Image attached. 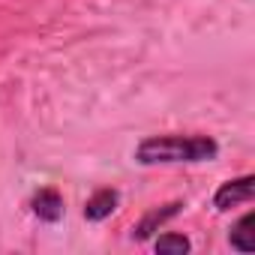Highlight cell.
<instances>
[{
    "label": "cell",
    "mask_w": 255,
    "mask_h": 255,
    "mask_svg": "<svg viewBox=\"0 0 255 255\" xmlns=\"http://www.w3.org/2000/svg\"><path fill=\"white\" fill-rule=\"evenodd\" d=\"M219 156V144L210 135H150L135 147V162H210Z\"/></svg>",
    "instance_id": "cell-1"
},
{
    "label": "cell",
    "mask_w": 255,
    "mask_h": 255,
    "mask_svg": "<svg viewBox=\"0 0 255 255\" xmlns=\"http://www.w3.org/2000/svg\"><path fill=\"white\" fill-rule=\"evenodd\" d=\"M252 186H255V177H252V174L222 183V186L216 189V195H213V207H216V210H231V207H237V204H249L252 195H255Z\"/></svg>",
    "instance_id": "cell-2"
},
{
    "label": "cell",
    "mask_w": 255,
    "mask_h": 255,
    "mask_svg": "<svg viewBox=\"0 0 255 255\" xmlns=\"http://www.w3.org/2000/svg\"><path fill=\"white\" fill-rule=\"evenodd\" d=\"M33 216H39L42 222H60L63 219V198L57 189H39L30 201Z\"/></svg>",
    "instance_id": "cell-3"
},
{
    "label": "cell",
    "mask_w": 255,
    "mask_h": 255,
    "mask_svg": "<svg viewBox=\"0 0 255 255\" xmlns=\"http://www.w3.org/2000/svg\"><path fill=\"white\" fill-rule=\"evenodd\" d=\"M117 210V189H99L87 198L84 204V219L87 222H102Z\"/></svg>",
    "instance_id": "cell-4"
},
{
    "label": "cell",
    "mask_w": 255,
    "mask_h": 255,
    "mask_svg": "<svg viewBox=\"0 0 255 255\" xmlns=\"http://www.w3.org/2000/svg\"><path fill=\"white\" fill-rule=\"evenodd\" d=\"M180 207H183V201H171V204H165V207H159V210H150L138 225H135V231H132V237L135 240H147L162 222H168L171 216H177L180 213Z\"/></svg>",
    "instance_id": "cell-5"
},
{
    "label": "cell",
    "mask_w": 255,
    "mask_h": 255,
    "mask_svg": "<svg viewBox=\"0 0 255 255\" xmlns=\"http://www.w3.org/2000/svg\"><path fill=\"white\" fill-rule=\"evenodd\" d=\"M252 225H255V213H246V216H240V222L231 228V234H228V243L234 246V249H240V252H252L255 249V231H252Z\"/></svg>",
    "instance_id": "cell-6"
},
{
    "label": "cell",
    "mask_w": 255,
    "mask_h": 255,
    "mask_svg": "<svg viewBox=\"0 0 255 255\" xmlns=\"http://www.w3.org/2000/svg\"><path fill=\"white\" fill-rule=\"evenodd\" d=\"M189 246H192V243H189L183 234H162V237L153 243L156 252H180V255L189 252Z\"/></svg>",
    "instance_id": "cell-7"
}]
</instances>
